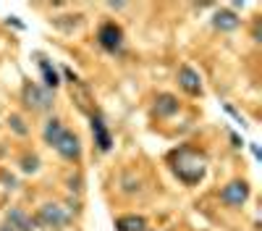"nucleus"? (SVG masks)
I'll use <instances>...</instances> for the list:
<instances>
[{
  "mask_svg": "<svg viewBox=\"0 0 262 231\" xmlns=\"http://www.w3.org/2000/svg\"><path fill=\"white\" fill-rule=\"evenodd\" d=\"M179 87L191 95V97H200L202 95V76L196 74L191 66H181L179 69Z\"/></svg>",
  "mask_w": 262,
  "mask_h": 231,
  "instance_id": "7",
  "label": "nucleus"
},
{
  "mask_svg": "<svg viewBox=\"0 0 262 231\" xmlns=\"http://www.w3.org/2000/svg\"><path fill=\"white\" fill-rule=\"evenodd\" d=\"M170 171L181 184L194 186L207 174V155L202 150H194V147H179L170 153Z\"/></svg>",
  "mask_w": 262,
  "mask_h": 231,
  "instance_id": "1",
  "label": "nucleus"
},
{
  "mask_svg": "<svg viewBox=\"0 0 262 231\" xmlns=\"http://www.w3.org/2000/svg\"><path fill=\"white\" fill-rule=\"evenodd\" d=\"M37 163H39V160H37L34 155H32V158H24V171H37Z\"/></svg>",
  "mask_w": 262,
  "mask_h": 231,
  "instance_id": "15",
  "label": "nucleus"
},
{
  "mask_svg": "<svg viewBox=\"0 0 262 231\" xmlns=\"http://www.w3.org/2000/svg\"><path fill=\"white\" fill-rule=\"evenodd\" d=\"M42 137H45V142L53 147L60 158H66V160H79V158H81V142H79V137H76L71 129H66L63 121L50 118V121L45 123V132H42Z\"/></svg>",
  "mask_w": 262,
  "mask_h": 231,
  "instance_id": "2",
  "label": "nucleus"
},
{
  "mask_svg": "<svg viewBox=\"0 0 262 231\" xmlns=\"http://www.w3.org/2000/svg\"><path fill=\"white\" fill-rule=\"evenodd\" d=\"M179 111V100L176 97H173V95H160L158 100H155V113L158 116H173V113H176Z\"/></svg>",
  "mask_w": 262,
  "mask_h": 231,
  "instance_id": "12",
  "label": "nucleus"
},
{
  "mask_svg": "<svg viewBox=\"0 0 262 231\" xmlns=\"http://www.w3.org/2000/svg\"><path fill=\"white\" fill-rule=\"evenodd\" d=\"M221 200L231 207H238V205H244L249 200V184L247 181H228L223 189H221Z\"/></svg>",
  "mask_w": 262,
  "mask_h": 231,
  "instance_id": "6",
  "label": "nucleus"
},
{
  "mask_svg": "<svg viewBox=\"0 0 262 231\" xmlns=\"http://www.w3.org/2000/svg\"><path fill=\"white\" fill-rule=\"evenodd\" d=\"M92 134H95V144L100 147L102 153L111 150L113 139H111V132H107V126H105L102 116H92Z\"/></svg>",
  "mask_w": 262,
  "mask_h": 231,
  "instance_id": "9",
  "label": "nucleus"
},
{
  "mask_svg": "<svg viewBox=\"0 0 262 231\" xmlns=\"http://www.w3.org/2000/svg\"><path fill=\"white\" fill-rule=\"evenodd\" d=\"M32 221L34 226H42V228H60L66 223H71V210L60 202H45L34 213Z\"/></svg>",
  "mask_w": 262,
  "mask_h": 231,
  "instance_id": "3",
  "label": "nucleus"
},
{
  "mask_svg": "<svg viewBox=\"0 0 262 231\" xmlns=\"http://www.w3.org/2000/svg\"><path fill=\"white\" fill-rule=\"evenodd\" d=\"M238 24H242V18H238L233 11H217L212 16V27L217 32H233V29H238Z\"/></svg>",
  "mask_w": 262,
  "mask_h": 231,
  "instance_id": "10",
  "label": "nucleus"
},
{
  "mask_svg": "<svg viewBox=\"0 0 262 231\" xmlns=\"http://www.w3.org/2000/svg\"><path fill=\"white\" fill-rule=\"evenodd\" d=\"M97 42H100V48H102V50H107V53L121 50V45H123V32H121V27H118V24H113V21L102 24V27H100V32H97Z\"/></svg>",
  "mask_w": 262,
  "mask_h": 231,
  "instance_id": "5",
  "label": "nucleus"
},
{
  "mask_svg": "<svg viewBox=\"0 0 262 231\" xmlns=\"http://www.w3.org/2000/svg\"><path fill=\"white\" fill-rule=\"evenodd\" d=\"M6 226L11 231H34V221L32 216H27L21 207H11L6 213Z\"/></svg>",
  "mask_w": 262,
  "mask_h": 231,
  "instance_id": "8",
  "label": "nucleus"
},
{
  "mask_svg": "<svg viewBox=\"0 0 262 231\" xmlns=\"http://www.w3.org/2000/svg\"><path fill=\"white\" fill-rule=\"evenodd\" d=\"M21 97H24V105L32 108V111H50L53 108V92L45 90V87H37V84H32V81L24 84Z\"/></svg>",
  "mask_w": 262,
  "mask_h": 231,
  "instance_id": "4",
  "label": "nucleus"
},
{
  "mask_svg": "<svg viewBox=\"0 0 262 231\" xmlns=\"http://www.w3.org/2000/svg\"><path fill=\"white\" fill-rule=\"evenodd\" d=\"M11 123H13V129H16L18 134H27V126H24V121H21L18 116H11Z\"/></svg>",
  "mask_w": 262,
  "mask_h": 231,
  "instance_id": "14",
  "label": "nucleus"
},
{
  "mask_svg": "<svg viewBox=\"0 0 262 231\" xmlns=\"http://www.w3.org/2000/svg\"><path fill=\"white\" fill-rule=\"evenodd\" d=\"M0 231H11V228H8L6 223H0Z\"/></svg>",
  "mask_w": 262,
  "mask_h": 231,
  "instance_id": "16",
  "label": "nucleus"
},
{
  "mask_svg": "<svg viewBox=\"0 0 262 231\" xmlns=\"http://www.w3.org/2000/svg\"><path fill=\"white\" fill-rule=\"evenodd\" d=\"M39 69H42V79H45V90H55L58 84H60V76H58L55 66H53L50 60L39 58Z\"/></svg>",
  "mask_w": 262,
  "mask_h": 231,
  "instance_id": "13",
  "label": "nucleus"
},
{
  "mask_svg": "<svg viewBox=\"0 0 262 231\" xmlns=\"http://www.w3.org/2000/svg\"><path fill=\"white\" fill-rule=\"evenodd\" d=\"M116 228L118 231H144L147 221L142 216H121V218H116Z\"/></svg>",
  "mask_w": 262,
  "mask_h": 231,
  "instance_id": "11",
  "label": "nucleus"
}]
</instances>
